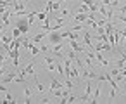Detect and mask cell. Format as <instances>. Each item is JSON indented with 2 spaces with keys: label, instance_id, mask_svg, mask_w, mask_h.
Wrapping results in <instances>:
<instances>
[{
  "label": "cell",
  "instance_id": "cell-10",
  "mask_svg": "<svg viewBox=\"0 0 126 104\" xmlns=\"http://www.w3.org/2000/svg\"><path fill=\"white\" fill-rule=\"evenodd\" d=\"M12 42V33H7V35H2V45L7 47L9 43Z\"/></svg>",
  "mask_w": 126,
  "mask_h": 104
},
{
  "label": "cell",
  "instance_id": "cell-9",
  "mask_svg": "<svg viewBox=\"0 0 126 104\" xmlns=\"http://www.w3.org/2000/svg\"><path fill=\"white\" fill-rule=\"evenodd\" d=\"M74 19H76L78 23H85V21L88 19V14H86V12H78V14L74 16Z\"/></svg>",
  "mask_w": 126,
  "mask_h": 104
},
{
  "label": "cell",
  "instance_id": "cell-12",
  "mask_svg": "<svg viewBox=\"0 0 126 104\" xmlns=\"http://www.w3.org/2000/svg\"><path fill=\"white\" fill-rule=\"evenodd\" d=\"M17 37H21V31L14 26V30H12V38H17Z\"/></svg>",
  "mask_w": 126,
  "mask_h": 104
},
{
  "label": "cell",
  "instance_id": "cell-5",
  "mask_svg": "<svg viewBox=\"0 0 126 104\" xmlns=\"http://www.w3.org/2000/svg\"><path fill=\"white\" fill-rule=\"evenodd\" d=\"M83 40H85L86 47H93V37H92L90 31H83Z\"/></svg>",
  "mask_w": 126,
  "mask_h": 104
},
{
  "label": "cell",
  "instance_id": "cell-6",
  "mask_svg": "<svg viewBox=\"0 0 126 104\" xmlns=\"http://www.w3.org/2000/svg\"><path fill=\"white\" fill-rule=\"evenodd\" d=\"M90 97H92V83L88 82V83H86V92H85V95H81V101H83V102H88Z\"/></svg>",
  "mask_w": 126,
  "mask_h": 104
},
{
  "label": "cell",
  "instance_id": "cell-4",
  "mask_svg": "<svg viewBox=\"0 0 126 104\" xmlns=\"http://www.w3.org/2000/svg\"><path fill=\"white\" fill-rule=\"evenodd\" d=\"M69 45H71V49H73L76 54H83V50H85V47H83L78 40H71V43H69Z\"/></svg>",
  "mask_w": 126,
  "mask_h": 104
},
{
  "label": "cell",
  "instance_id": "cell-3",
  "mask_svg": "<svg viewBox=\"0 0 126 104\" xmlns=\"http://www.w3.org/2000/svg\"><path fill=\"white\" fill-rule=\"evenodd\" d=\"M45 68H47L50 73L55 71V57H54V56H47V57H45Z\"/></svg>",
  "mask_w": 126,
  "mask_h": 104
},
{
  "label": "cell",
  "instance_id": "cell-14",
  "mask_svg": "<svg viewBox=\"0 0 126 104\" xmlns=\"http://www.w3.org/2000/svg\"><path fill=\"white\" fill-rule=\"evenodd\" d=\"M5 2H9V0H5Z\"/></svg>",
  "mask_w": 126,
  "mask_h": 104
},
{
  "label": "cell",
  "instance_id": "cell-2",
  "mask_svg": "<svg viewBox=\"0 0 126 104\" xmlns=\"http://www.w3.org/2000/svg\"><path fill=\"white\" fill-rule=\"evenodd\" d=\"M48 37H50V42H52V45H55V43H61V42H62V37H61L59 30H52V31L48 33Z\"/></svg>",
  "mask_w": 126,
  "mask_h": 104
},
{
  "label": "cell",
  "instance_id": "cell-11",
  "mask_svg": "<svg viewBox=\"0 0 126 104\" xmlns=\"http://www.w3.org/2000/svg\"><path fill=\"white\" fill-rule=\"evenodd\" d=\"M78 11H79V12H86V14H88V12H90V7H88L86 4H83V5H79V7H78Z\"/></svg>",
  "mask_w": 126,
  "mask_h": 104
},
{
  "label": "cell",
  "instance_id": "cell-13",
  "mask_svg": "<svg viewBox=\"0 0 126 104\" xmlns=\"http://www.w3.org/2000/svg\"><path fill=\"white\" fill-rule=\"evenodd\" d=\"M2 102H16V101H12V95L7 92V94H5V101H2Z\"/></svg>",
  "mask_w": 126,
  "mask_h": 104
},
{
  "label": "cell",
  "instance_id": "cell-7",
  "mask_svg": "<svg viewBox=\"0 0 126 104\" xmlns=\"http://www.w3.org/2000/svg\"><path fill=\"white\" fill-rule=\"evenodd\" d=\"M95 59H97V62H100L102 66H109V61H107L100 52H97V54H95Z\"/></svg>",
  "mask_w": 126,
  "mask_h": 104
},
{
  "label": "cell",
  "instance_id": "cell-8",
  "mask_svg": "<svg viewBox=\"0 0 126 104\" xmlns=\"http://www.w3.org/2000/svg\"><path fill=\"white\" fill-rule=\"evenodd\" d=\"M50 82H52V85H50V90H52V92H55V90H61V87H62V85H61V82H57L54 76L50 78Z\"/></svg>",
  "mask_w": 126,
  "mask_h": 104
},
{
  "label": "cell",
  "instance_id": "cell-1",
  "mask_svg": "<svg viewBox=\"0 0 126 104\" xmlns=\"http://www.w3.org/2000/svg\"><path fill=\"white\" fill-rule=\"evenodd\" d=\"M16 28L21 31V35H28V28H30L28 19H21V21H17V23H16Z\"/></svg>",
  "mask_w": 126,
  "mask_h": 104
}]
</instances>
